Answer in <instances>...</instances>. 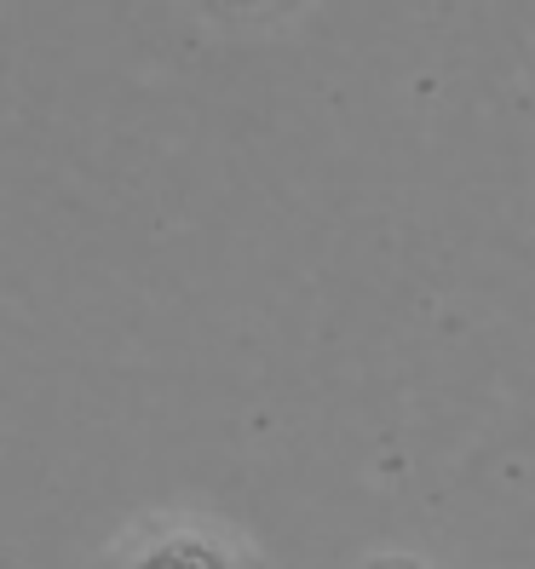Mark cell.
Returning <instances> with one entry per match:
<instances>
[{
  "instance_id": "7a4b0ae2",
  "label": "cell",
  "mask_w": 535,
  "mask_h": 569,
  "mask_svg": "<svg viewBox=\"0 0 535 569\" xmlns=\"http://www.w3.org/2000/svg\"><path fill=\"white\" fill-rule=\"evenodd\" d=\"M208 18H225V23H254V18H277V12H294L299 0H196Z\"/></svg>"
},
{
  "instance_id": "6da1fadb",
  "label": "cell",
  "mask_w": 535,
  "mask_h": 569,
  "mask_svg": "<svg viewBox=\"0 0 535 569\" xmlns=\"http://www.w3.org/2000/svg\"><path fill=\"white\" fill-rule=\"evenodd\" d=\"M127 569H237V558L202 529H156L145 541H132Z\"/></svg>"
}]
</instances>
